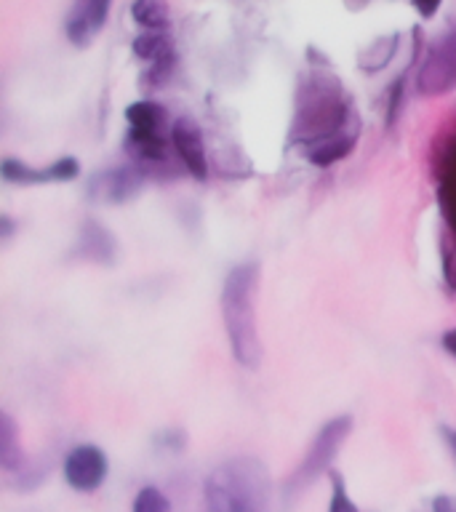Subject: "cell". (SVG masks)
<instances>
[{"label": "cell", "instance_id": "4", "mask_svg": "<svg viewBox=\"0 0 456 512\" xmlns=\"http://www.w3.org/2000/svg\"><path fill=\"white\" fill-rule=\"evenodd\" d=\"M128 134H126V150L134 155L139 163H163L168 158V147L171 144V120L166 110L158 102L142 99L126 107Z\"/></svg>", "mask_w": 456, "mask_h": 512}, {"label": "cell", "instance_id": "23", "mask_svg": "<svg viewBox=\"0 0 456 512\" xmlns=\"http://www.w3.org/2000/svg\"><path fill=\"white\" fill-rule=\"evenodd\" d=\"M416 14L422 16V19H430V16H435V11H438V3H432V6H414Z\"/></svg>", "mask_w": 456, "mask_h": 512}, {"label": "cell", "instance_id": "8", "mask_svg": "<svg viewBox=\"0 0 456 512\" xmlns=\"http://www.w3.org/2000/svg\"><path fill=\"white\" fill-rule=\"evenodd\" d=\"M107 478V456L99 446H75L64 459V480L75 491H96Z\"/></svg>", "mask_w": 456, "mask_h": 512}, {"label": "cell", "instance_id": "10", "mask_svg": "<svg viewBox=\"0 0 456 512\" xmlns=\"http://www.w3.org/2000/svg\"><path fill=\"white\" fill-rule=\"evenodd\" d=\"M171 144L184 168L190 171L195 179H208V155L206 144H203V131L192 118H176L171 126Z\"/></svg>", "mask_w": 456, "mask_h": 512}, {"label": "cell", "instance_id": "19", "mask_svg": "<svg viewBox=\"0 0 456 512\" xmlns=\"http://www.w3.org/2000/svg\"><path fill=\"white\" fill-rule=\"evenodd\" d=\"M403 80L406 78H398L395 83H392V94H390V107H387V123H395V118H398L400 112V94H403Z\"/></svg>", "mask_w": 456, "mask_h": 512}, {"label": "cell", "instance_id": "17", "mask_svg": "<svg viewBox=\"0 0 456 512\" xmlns=\"http://www.w3.org/2000/svg\"><path fill=\"white\" fill-rule=\"evenodd\" d=\"M134 512H171V504L160 488L144 486L134 499Z\"/></svg>", "mask_w": 456, "mask_h": 512}, {"label": "cell", "instance_id": "22", "mask_svg": "<svg viewBox=\"0 0 456 512\" xmlns=\"http://www.w3.org/2000/svg\"><path fill=\"white\" fill-rule=\"evenodd\" d=\"M443 347H446V350L456 358V328H451V331L443 334Z\"/></svg>", "mask_w": 456, "mask_h": 512}, {"label": "cell", "instance_id": "6", "mask_svg": "<svg viewBox=\"0 0 456 512\" xmlns=\"http://www.w3.org/2000/svg\"><path fill=\"white\" fill-rule=\"evenodd\" d=\"M456 88V27L435 40L416 72V91L422 96H443Z\"/></svg>", "mask_w": 456, "mask_h": 512}, {"label": "cell", "instance_id": "21", "mask_svg": "<svg viewBox=\"0 0 456 512\" xmlns=\"http://www.w3.org/2000/svg\"><path fill=\"white\" fill-rule=\"evenodd\" d=\"M443 440H446L448 451H451V456L456 459V427H443Z\"/></svg>", "mask_w": 456, "mask_h": 512}, {"label": "cell", "instance_id": "20", "mask_svg": "<svg viewBox=\"0 0 456 512\" xmlns=\"http://www.w3.org/2000/svg\"><path fill=\"white\" fill-rule=\"evenodd\" d=\"M432 512H456V496H435L432 502Z\"/></svg>", "mask_w": 456, "mask_h": 512}, {"label": "cell", "instance_id": "3", "mask_svg": "<svg viewBox=\"0 0 456 512\" xmlns=\"http://www.w3.org/2000/svg\"><path fill=\"white\" fill-rule=\"evenodd\" d=\"M259 267L254 262L238 264L227 272L222 288L224 331L230 339V350L243 368H259L262 363V342L256 331L254 288Z\"/></svg>", "mask_w": 456, "mask_h": 512}, {"label": "cell", "instance_id": "24", "mask_svg": "<svg viewBox=\"0 0 456 512\" xmlns=\"http://www.w3.org/2000/svg\"><path fill=\"white\" fill-rule=\"evenodd\" d=\"M11 230H14V224L8 216H3V238H11Z\"/></svg>", "mask_w": 456, "mask_h": 512}, {"label": "cell", "instance_id": "2", "mask_svg": "<svg viewBox=\"0 0 456 512\" xmlns=\"http://www.w3.org/2000/svg\"><path fill=\"white\" fill-rule=\"evenodd\" d=\"M270 502L267 464L256 456H232L208 472L200 512H270Z\"/></svg>", "mask_w": 456, "mask_h": 512}, {"label": "cell", "instance_id": "1", "mask_svg": "<svg viewBox=\"0 0 456 512\" xmlns=\"http://www.w3.org/2000/svg\"><path fill=\"white\" fill-rule=\"evenodd\" d=\"M360 120L352 110L350 96L334 75L315 72L302 80L296 94V118L291 126V144L304 147L312 166L328 168L347 158L358 144Z\"/></svg>", "mask_w": 456, "mask_h": 512}, {"label": "cell", "instance_id": "13", "mask_svg": "<svg viewBox=\"0 0 456 512\" xmlns=\"http://www.w3.org/2000/svg\"><path fill=\"white\" fill-rule=\"evenodd\" d=\"M131 48H134L136 59H142L147 64H160L176 59L174 40H171L168 32H142V35H136Z\"/></svg>", "mask_w": 456, "mask_h": 512}, {"label": "cell", "instance_id": "12", "mask_svg": "<svg viewBox=\"0 0 456 512\" xmlns=\"http://www.w3.org/2000/svg\"><path fill=\"white\" fill-rule=\"evenodd\" d=\"M115 238L110 235V230H104L99 222H86L83 230L78 235V246H75V254L86 262L96 264H112L115 262Z\"/></svg>", "mask_w": 456, "mask_h": 512}, {"label": "cell", "instance_id": "9", "mask_svg": "<svg viewBox=\"0 0 456 512\" xmlns=\"http://www.w3.org/2000/svg\"><path fill=\"white\" fill-rule=\"evenodd\" d=\"M110 16V3L107 0H78L72 3L64 19V35L75 48H88L94 38L104 30Z\"/></svg>", "mask_w": 456, "mask_h": 512}, {"label": "cell", "instance_id": "5", "mask_svg": "<svg viewBox=\"0 0 456 512\" xmlns=\"http://www.w3.org/2000/svg\"><path fill=\"white\" fill-rule=\"evenodd\" d=\"M350 432L352 416L347 414L334 416L331 422L323 424L318 430V435H315V440L310 443V448H307V456L302 459V464L291 472L283 496H286V499H294V496L304 494L323 472L331 470V462H334L336 454H339V448L344 446V440L350 438Z\"/></svg>", "mask_w": 456, "mask_h": 512}, {"label": "cell", "instance_id": "14", "mask_svg": "<svg viewBox=\"0 0 456 512\" xmlns=\"http://www.w3.org/2000/svg\"><path fill=\"white\" fill-rule=\"evenodd\" d=\"M0 464L8 475H27V462L16 443V424L8 414L0 416Z\"/></svg>", "mask_w": 456, "mask_h": 512}, {"label": "cell", "instance_id": "18", "mask_svg": "<svg viewBox=\"0 0 456 512\" xmlns=\"http://www.w3.org/2000/svg\"><path fill=\"white\" fill-rule=\"evenodd\" d=\"M328 512H360L358 504L352 502L350 494H347V483L339 472H331V504H328Z\"/></svg>", "mask_w": 456, "mask_h": 512}, {"label": "cell", "instance_id": "7", "mask_svg": "<svg viewBox=\"0 0 456 512\" xmlns=\"http://www.w3.org/2000/svg\"><path fill=\"white\" fill-rule=\"evenodd\" d=\"M144 171L139 166H120L99 171L88 179V198L94 203H107V206H118L126 203L142 190Z\"/></svg>", "mask_w": 456, "mask_h": 512}, {"label": "cell", "instance_id": "16", "mask_svg": "<svg viewBox=\"0 0 456 512\" xmlns=\"http://www.w3.org/2000/svg\"><path fill=\"white\" fill-rule=\"evenodd\" d=\"M398 40V32H392L387 38L374 40V43L368 46V51H363V56H360V70L379 72L382 67H387L392 56H395V51H398Z\"/></svg>", "mask_w": 456, "mask_h": 512}, {"label": "cell", "instance_id": "15", "mask_svg": "<svg viewBox=\"0 0 456 512\" xmlns=\"http://www.w3.org/2000/svg\"><path fill=\"white\" fill-rule=\"evenodd\" d=\"M134 22L142 24L147 32H166L168 30V6L160 0H139L131 6Z\"/></svg>", "mask_w": 456, "mask_h": 512}, {"label": "cell", "instance_id": "11", "mask_svg": "<svg viewBox=\"0 0 456 512\" xmlns=\"http://www.w3.org/2000/svg\"><path fill=\"white\" fill-rule=\"evenodd\" d=\"M3 179L11 184H46V182H72L80 176V163L75 158H59L46 168H32L22 160L6 158L0 166Z\"/></svg>", "mask_w": 456, "mask_h": 512}]
</instances>
